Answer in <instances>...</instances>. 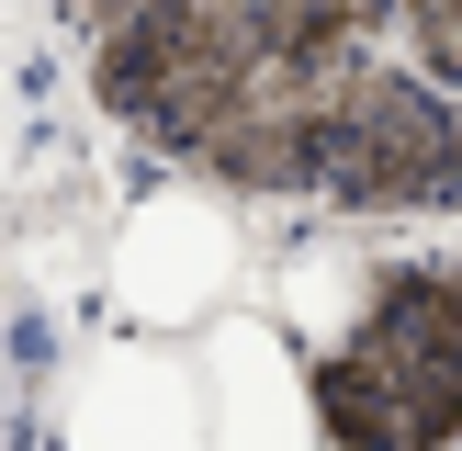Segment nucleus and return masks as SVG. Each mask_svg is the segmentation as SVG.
I'll return each instance as SVG.
<instances>
[{"mask_svg":"<svg viewBox=\"0 0 462 451\" xmlns=\"http://www.w3.org/2000/svg\"><path fill=\"white\" fill-rule=\"evenodd\" d=\"M316 451H462V226L383 237L361 305L305 350Z\"/></svg>","mask_w":462,"mask_h":451,"instance_id":"1","label":"nucleus"},{"mask_svg":"<svg viewBox=\"0 0 462 451\" xmlns=\"http://www.w3.org/2000/svg\"><path fill=\"white\" fill-rule=\"evenodd\" d=\"M45 451H203V395L180 338H125L102 327L57 383Z\"/></svg>","mask_w":462,"mask_h":451,"instance_id":"5","label":"nucleus"},{"mask_svg":"<svg viewBox=\"0 0 462 451\" xmlns=\"http://www.w3.org/2000/svg\"><path fill=\"white\" fill-rule=\"evenodd\" d=\"M350 68V45H305V34H271L192 124L170 135L158 170L226 192L237 215H305L316 192V135H328V90Z\"/></svg>","mask_w":462,"mask_h":451,"instance_id":"3","label":"nucleus"},{"mask_svg":"<svg viewBox=\"0 0 462 451\" xmlns=\"http://www.w3.org/2000/svg\"><path fill=\"white\" fill-rule=\"evenodd\" d=\"M271 12L316 45H383V0H271Z\"/></svg>","mask_w":462,"mask_h":451,"instance_id":"9","label":"nucleus"},{"mask_svg":"<svg viewBox=\"0 0 462 451\" xmlns=\"http://www.w3.org/2000/svg\"><path fill=\"white\" fill-rule=\"evenodd\" d=\"M34 135H45V79H34V57H23V45H0V215H23Z\"/></svg>","mask_w":462,"mask_h":451,"instance_id":"7","label":"nucleus"},{"mask_svg":"<svg viewBox=\"0 0 462 451\" xmlns=\"http://www.w3.org/2000/svg\"><path fill=\"white\" fill-rule=\"evenodd\" d=\"M180 350H192V395H203V451H316L305 350H293L260 305L203 316Z\"/></svg>","mask_w":462,"mask_h":451,"instance_id":"6","label":"nucleus"},{"mask_svg":"<svg viewBox=\"0 0 462 451\" xmlns=\"http://www.w3.org/2000/svg\"><path fill=\"white\" fill-rule=\"evenodd\" d=\"M248 271H260V237L226 192L158 170L147 192H125V215L102 226V260H90V293H102V327L125 338H192L203 316L248 305Z\"/></svg>","mask_w":462,"mask_h":451,"instance_id":"4","label":"nucleus"},{"mask_svg":"<svg viewBox=\"0 0 462 451\" xmlns=\"http://www.w3.org/2000/svg\"><path fill=\"white\" fill-rule=\"evenodd\" d=\"M383 57H406L418 79L462 90V0H383Z\"/></svg>","mask_w":462,"mask_h":451,"instance_id":"8","label":"nucleus"},{"mask_svg":"<svg viewBox=\"0 0 462 451\" xmlns=\"http://www.w3.org/2000/svg\"><path fill=\"white\" fill-rule=\"evenodd\" d=\"M113 12H135V0H45V23H57V34H68V45H79V34H90V23H113Z\"/></svg>","mask_w":462,"mask_h":451,"instance_id":"10","label":"nucleus"},{"mask_svg":"<svg viewBox=\"0 0 462 451\" xmlns=\"http://www.w3.org/2000/svg\"><path fill=\"white\" fill-rule=\"evenodd\" d=\"M305 215L373 226V237H440V226H462V90L418 79L383 45H361L328 90Z\"/></svg>","mask_w":462,"mask_h":451,"instance_id":"2","label":"nucleus"}]
</instances>
